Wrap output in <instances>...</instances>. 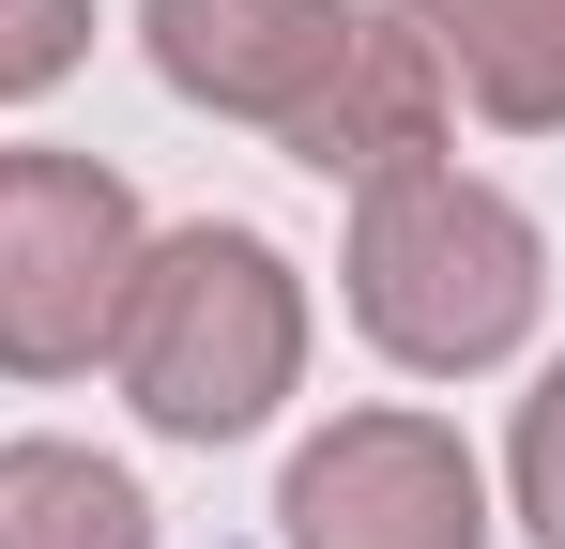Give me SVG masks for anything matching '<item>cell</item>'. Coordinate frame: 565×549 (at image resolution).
<instances>
[{"mask_svg":"<svg viewBox=\"0 0 565 549\" xmlns=\"http://www.w3.org/2000/svg\"><path fill=\"white\" fill-rule=\"evenodd\" d=\"M428 31V62L473 122L504 138H565V0H397Z\"/></svg>","mask_w":565,"mask_h":549,"instance_id":"7","label":"cell"},{"mask_svg":"<svg viewBox=\"0 0 565 549\" xmlns=\"http://www.w3.org/2000/svg\"><path fill=\"white\" fill-rule=\"evenodd\" d=\"M352 31H367V0H138L153 77L184 92L199 122H245V138H290L337 92Z\"/></svg>","mask_w":565,"mask_h":549,"instance_id":"5","label":"cell"},{"mask_svg":"<svg viewBox=\"0 0 565 549\" xmlns=\"http://www.w3.org/2000/svg\"><path fill=\"white\" fill-rule=\"evenodd\" d=\"M504 519L535 549H565V352L535 366V397H520V428H504Z\"/></svg>","mask_w":565,"mask_h":549,"instance_id":"9","label":"cell"},{"mask_svg":"<svg viewBox=\"0 0 565 549\" xmlns=\"http://www.w3.org/2000/svg\"><path fill=\"white\" fill-rule=\"evenodd\" d=\"M138 183L107 153H62V138H15L0 153V381H77L122 336V290H138Z\"/></svg>","mask_w":565,"mask_h":549,"instance_id":"3","label":"cell"},{"mask_svg":"<svg viewBox=\"0 0 565 549\" xmlns=\"http://www.w3.org/2000/svg\"><path fill=\"white\" fill-rule=\"evenodd\" d=\"M0 549H153V488L93 443H0Z\"/></svg>","mask_w":565,"mask_h":549,"instance_id":"8","label":"cell"},{"mask_svg":"<svg viewBox=\"0 0 565 549\" xmlns=\"http://www.w3.org/2000/svg\"><path fill=\"white\" fill-rule=\"evenodd\" d=\"M444 122H459V92H444V62H428V31H413L397 0H367V31H352L337 92L290 122L276 153H290V169H321V183H382V169H428Z\"/></svg>","mask_w":565,"mask_h":549,"instance_id":"6","label":"cell"},{"mask_svg":"<svg viewBox=\"0 0 565 549\" xmlns=\"http://www.w3.org/2000/svg\"><path fill=\"white\" fill-rule=\"evenodd\" d=\"M276 549H489V473L444 412H337L290 443Z\"/></svg>","mask_w":565,"mask_h":549,"instance_id":"4","label":"cell"},{"mask_svg":"<svg viewBox=\"0 0 565 549\" xmlns=\"http://www.w3.org/2000/svg\"><path fill=\"white\" fill-rule=\"evenodd\" d=\"M77 62H93V0H0V107L62 92Z\"/></svg>","mask_w":565,"mask_h":549,"instance_id":"10","label":"cell"},{"mask_svg":"<svg viewBox=\"0 0 565 549\" xmlns=\"http://www.w3.org/2000/svg\"><path fill=\"white\" fill-rule=\"evenodd\" d=\"M337 290H352V336H367L382 366H413V381H489V366L535 336V305H551V229H535L489 169L428 153V169L352 183Z\"/></svg>","mask_w":565,"mask_h":549,"instance_id":"1","label":"cell"},{"mask_svg":"<svg viewBox=\"0 0 565 549\" xmlns=\"http://www.w3.org/2000/svg\"><path fill=\"white\" fill-rule=\"evenodd\" d=\"M107 381H122L138 428H169V443L276 428L290 381H306V274H290V245L245 229V214L153 229V245H138V290H122V336H107Z\"/></svg>","mask_w":565,"mask_h":549,"instance_id":"2","label":"cell"}]
</instances>
